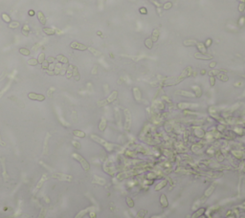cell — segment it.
<instances>
[{"mask_svg":"<svg viewBox=\"0 0 245 218\" xmlns=\"http://www.w3.org/2000/svg\"><path fill=\"white\" fill-rule=\"evenodd\" d=\"M215 84V76H210V85L212 87Z\"/></svg>","mask_w":245,"mask_h":218,"instance_id":"cell-45","label":"cell"},{"mask_svg":"<svg viewBox=\"0 0 245 218\" xmlns=\"http://www.w3.org/2000/svg\"><path fill=\"white\" fill-rule=\"evenodd\" d=\"M49 64H50V63H49V62H48V61L45 59V61H44V62L41 64V67H42V69H47V68H49Z\"/></svg>","mask_w":245,"mask_h":218,"instance_id":"cell-46","label":"cell"},{"mask_svg":"<svg viewBox=\"0 0 245 218\" xmlns=\"http://www.w3.org/2000/svg\"><path fill=\"white\" fill-rule=\"evenodd\" d=\"M28 98L33 100H37V101H43L45 99V96L42 94H36V93H29Z\"/></svg>","mask_w":245,"mask_h":218,"instance_id":"cell-8","label":"cell"},{"mask_svg":"<svg viewBox=\"0 0 245 218\" xmlns=\"http://www.w3.org/2000/svg\"><path fill=\"white\" fill-rule=\"evenodd\" d=\"M202 148H203V146H202V144H200V143H196V144H193V145L191 146V149H192V151H194V152H199V151H201Z\"/></svg>","mask_w":245,"mask_h":218,"instance_id":"cell-30","label":"cell"},{"mask_svg":"<svg viewBox=\"0 0 245 218\" xmlns=\"http://www.w3.org/2000/svg\"><path fill=\"white\" fill-rule=\"evenodd\" d=\"M36 16H37V19H38V21L42 24V25H46V23H47V19H46V16L44 15V13L42 12V11H38L36 13Z\"/></svg>","mask_w":245,"mask_h":218,"instance_id":"cell-13","label":"cell"},{"mask_svg":"<svg viewBox=\"0 0 245 218\" xmlns=\"http://www.w3.org/2000/svg\"><path fill=\"white\" fill-rule=\"evenodd\" d=\"M52 178H55V179H57V180H62V181H72V180H73V177H72V176L66 175V174H63V173L53 174V175H52Z\"/></svg>","mask_w":245,"mask_h":218,"instance_id":"cell-7","label":"cell"},{"mask_svg":"<svg viewBox=\"0 0 245 218\" xmlns=\"http://www.w3.org/2000/svg\"><path fill=\"white\" fill-rule=\"evenodd\" d=\"M237 1H239L240 3H245V0H237Z\"/></svg>","mask_w":245,"mask_h":218,"instance_id":"cell-58","label":"cell"},{"mask_svg":"<svg viewBox=\"0 0 245 218\" xmlns=\"http://www.w3.org/2000/svg\"><path fill=\"white\" fill-rule=\"evenodd\" d=\"M88 50L94 54V55H96V56H100V54H101V53L100 52H99L98 50H95L94 48H92V47H88Z\"/></svg>","mask_w":245,"mask_h":218,"instance_id":"cell-38","label":"cell"},{"mask_svg":"<svg viewBox=\"0 0 245 218\" xmlns=\"http://www.w3.org/2000/svg\"><path fill=\"white\" fill-rule=\"evenodd\" d=\"M1 18L3 19V21L4 22H6V23H10L11 20V17L7 14V13H2V15H1Z\"/></svg>","mask_w":245,"mask_h":218,"instance_id":"cell-37","label":"cell"},{"mask_svg":"<svg viewBox=\"0 0 245 218\" xmlns=\"http://www.w3.org/2000/svg\"><path fill=\"white\" fill-rule=\"evenodd\" d=\"M195 46H196V48L198 49L199 53H202V54H207V53H208V51H207V47L204 45V43H203V42H197Z\"/></svg>","mask_w":245,"mask_h":218,"instance_id":"cell-15","label":"cell"},{"mask_svg":"<svg viewBox=\"0 0 245 218\" xmlns=\"http://www.w3.org/2000/svg\"><path fill=\"white\" fill-rule=\"evenodd\" d=\"M232 153H233V155H234L235 158H237V159H241V158L244 157V152L241 151V150H234Z\"/></svg>","mask_w":245,"mask_h":218,"instance_id":"cell-21","label":"cell"},{"mask_svg":"<svg viewBox=\"0 0 245 218\" xmlns=\"http://www.w3.org/2000/svg\"><path fill=\"white\" fill-rule=\"evenodd\" d=\"M90 137H91V139H92V140H94L96 142H98V143L101 144L102 146H104V148H105L107 151H112L114 148H116V147H119L118 145H116V144H114V143H110V142H107L105 140H103V139L100 138V137H99V136H97V135H94V134H92Z\"/></svg>","mask_w":245,"mask_h":218,"instance_id":"cell-1","label":"cell"},{"mask_svg":"<svg viewBox=\"0 0 245 218\" xmlns=\"http://www.w3.org/2000/svg\"><path fill=\"white\" fill-rule=\"evenodd\" d=\"M44 178H45V176H43V178L41 179V181L37 184V185H36V188H40V186H41V185L43 184V182H44Z\"/></svg>","mask_w":245,"mask_h":218,"instance_id":"cell-51","label":"cell"},{"mask_svg":"<svg viewBox=\"0 0 245 218\" xmlns=\"http://www.w3.org/2000/svg\"><path fill=\"white\" fill-rule=\"evenodd\" d=\"M212 40L211 39V38H208L206 41H205V43H204V45L208 48V47H211V45H212Z\"/></svg>","mask_w":245,"mask_h":218,"instance_id":"cell-43","label":"cell"},{"mask_svg":"<svg viewBox=\"0 0 245 218\" xmlns=\"http://www.w3.org/2000/svg\"><path fill=\"white\" fill-rule=\"evenodd\" d=\"M198 105L197 104H194V103H189V102H179L177 104V107L181 110H187L188 108H190V107H197Z\"/></svg>","mask_w":245,"mask_h":218,"instance_id":"cell-10","label":"cell"},{"mask_svg":"<svg viewBox=\"0 0 245 218\" xmlns=\"http://www.w3.org/2000/svg\"><path fill=\"white\" fill-rule=\"evenodd\" d=\"M193 132H194V135L198 138H203L205 136L204 130L199 126H193Z\"/></svg>","mask_w":245,"mask_h":218,"instance_id":"cell-12","label":"cell"},{"mask_svg":"<svg viewBox=\"0 0 245 218\" xmlns=\"http://www.w3.org/2000/svg\"><path fill=\"white\" fill-rule=\"evenodd\" d=\"M126 203H127V205H128L129 207H134V201H133L132 198L126 197Z\"/></svg>","mask_w":245,"mask_h":218,"instance_id":"cell-40","label":"cell"},{"mask_svg":"<svg viewBox=\"0 0 245 218\" xmlns=\"http://www.w3.org/2000/svg\"><path fill=\"white\" fill-rule=\"evenodd\" d=\"M200 74H201V75H205V74H206V70H201V71H200Z\"/></svg>","mask_w":245,"mask_h":218,"instance_id":"cell-57","label":"cell"},{"mask_svg":"<svg viewBox=\"0 0 245 218\" xmlns=\"http://www.w3.org/2000/svg\"><path fill=\"white\" fill-rule=\"evenodd\" d=\"M133 96H134V98L137 100V101H140L142 99V92L140 91V89L138 87H134L133 88Z\"/></svg>","mask_w":245,"mask_h":218,"instance_id":"cell-14","label":"cell"},{"mask_svg":"<svg viewBox=\"0 0 245 218\" xmlns=\"http://www.w3.org/2000/svg\"><path fill=\"white\" fill-rule=\"evenodd\" d=\"M194 57L197 59H204V60H210L212 59V55L210 54H202V53H195L194 54Z\"/></svg>","mask_w":245,"mask_h":218,"instance_id":"cell-9","label":"cell"},{"mask_svg":"<svg viewBox=\"0 0 245 218\" xmlns=\"http://www.w3.org/2000/svg\"><path fill=\"white\" fill-rule=\"evenodd\" d=\"M97 34H98V35H101V33H100V32H97Z\"/></svg>","mask_w":245,"mask_h":218,"instance_id":"cell-59","label":"cell"},{"mask_svg":"<svg viewBox=\"0 0 245 218\" xmlns=\"http://www.w3.org/2000/svg\"><path fill=\"white\" fill-rule=\"evenodd\" d=\"M244 11H245V3H240L238 5V11L243 12Z\"/></svg>","mask_w":245,"mask_h":218,"instance_id":"cell-42","label":"cell"},{"mask_svg":"<svg viewBox=\"0 0 245 218\" xmlns=\"http://www.w3.org/2000/svg\"><path fill=\"white\" fill-rule=\"evenodd\" d=\"M66 76H67V78H70L71 76H73V65H69V67L67 68Z\"/></svg>","mask_w":245,"mask_h":218,"instance_id":"cell-31","label":"cell"},{"mask_svg":"<svg viewBox=\"0 0 245 218\" xmlns=\"http://www.w3.org/2000/svg\"><path fill=\"white\" fill-rule=\"evenodd\" d=\"M96 73H97V67L95 66V67H94V69H93V72H92V74H96Z\"/></svg>","mask_w":245,"mask_h":218,"instance_id":"cell-56","label":"cell"},{"mask_svg":"<svg viewBox=\"0 0 245 218\" xmlns=\"http://www.w3.org/2000/svg\"><path fill=\"white\" fill-rule=\"evenodd\" d=\"M56 59L59 62V63H61V64H68V58L66 57V56H64L63 54H57L56 56Z\"/></svg>","mask_w":245,"mask_h":218,"instance_id":"cell-16","label":"cell"},{"mask_svg":"<svg viewBox=\"0 0 245 218\" xmlns=\"http://www.w3.org/2000/svg\"><path fill=\"white\" fill-rule=\"evenodd\" d=\"M22 30H24V31H27V32H29V31H30V28H29V26H28V25H25V26H23Z\"/></svg>","mask_w":245,"mask_h":218,"instance_id":"cell-53","label":"cell"},{"mask_svg":"<svg viewBox=\"0 0 245 218\" xmlns=\"http://www.w3.org/2000/svg\"><path fill=\"white\" fill-rule=\"evenodd\" d=\"M160 202H161V205L163 206V207H167V205H168V202H167V197H166V195L165 194H162L161 195V197H160Z\"/></svg>","mask_w":245,"mask_h":218,"instance_id":"cell-24","label":"cell"},{"mask_svg":"<svg viewBox=\"0 0 245 218\" xmlns=\"http://www.w3.org/2000/svg\"><path fill=\"white\" fill-rule=\"evenodd\" d=\"M55 60H56V57H53V56H49V57L47 58V61H48L49 63H53Z\"/></svg>","mask_w":245,"mask_h":218,"instance_id":"cell-49","label":"cell"},{"mask_svg":"<svg viewBox=\"0 0 245 218\" xmlns=\"http://www.w3.org/2000/svg\"><path fill=\"white\" fill-rule=\"evenodd\" d=\"M216 61H212L210 64H209V66H210V68H212V69H214L215 68V66H216Z\"/></svg>","mask_w":245,"mask_h":218,"instance_id":"cell-48","label":"cell"},{"mask_svg":"<svg viewBox=\"0 0 245 218\" xmlns=\"http://www.w3.org/2000/svg\"><path fill=\"white\" fill-rule=\"evenodd\" d=\"M166 185H167V180H162L160 183H158L157 185H156V186H155V190L156 191H158V190H161L163 187H165L166 186Z\"/></svg>","mask_w":245,"mask_h":218,"instance_id":"cell-19","label":"cell"},{"mask_svg":"<svg viewBox=\"0 0 245 218\" xmlns=\"http://www.w3.org/2000/svg\"><path fill=\"white\" fill-rule=\"evenodd\" d=\"M53 91H55V88H51L50 90H49V93H48V95H49V97L51 96V93L53 92Z\"/></svg>","mask_w":245,"mask_h":218,"instance_id":"cell-55","label":"cell"},{"mask_svg":"<svg viewBox=\"0 0 245 218\" xmlns=\"http://www.w3.org/2000/svg\"><path fill=\"white\" fill-rule=\"evenodd\" d=\"M171 7H172V3H171V2H166V3L163 5V9H164V10H169Z\"/></svg>","mask_w":245,"mask_h":218,"instance_id":"cell-41","label":"cell"},{"mask_svg":"<svg viewBox=\"0 0 245 218\" xmlns=\"http://www.w3.org/2000/svg\"><path fill=\"white\" fill-rule=\"evenodd\" d=\"M22 33L25 35V36H28V34H29V32H27V31H24V30H22Z\"/></svg>","mask_w":245,"mask_h":218,"instance_id":"cell-54","label":"cell"},{"mask_svg":"<svg viewBox=\"0 0 245 218\" xmlns=\"http://www.w3.org/2000/svg\"><path fill=\"white\" fill-rule=\"evenodd\" d=\"M19 53L22 54V55H25V56H28L31 54V51L27 48H20L19 49Z\"/></svg>","mask_w":245,"mask_h":218,"instance_id":"cell-26","label":"cell"},{"mask_svg":"<svg viewBox=\"0 0 245 218\" xmlns=\"http://www.w3.org/2000/svg\"><path fill=\"white\" fill-rule=\"evenodd\" d=\"M70 47H71L72 49H74V50H78V51H85V50L88 49V47H87L86 45H84V44H82V43H79V42H78V41H73V42H71Z\"/></svg>","mask_w":245,"mask_h":218,"instance_id":"cell-6","label":"cell"},{"mask_svg":"<svg viewBox=\"0 0 245 218\" xmlns=\"http://www.w3.org/2000/svg\"><path fill=\"white\" fill-rule=\"evenodd\" d=\"M192 89L195 91V97L196 98H200L201 97V95H202V90H201V88L199 87V86H197V85H195V86H192Z\"/></svg>","mask_w":245,"mask_h":218,"instance_id":"cell-23","label":"cell"},{"mask_svg":"<svg viewBox=\"0 0 245 218\" xmlns=\"http://www.w3.org/2000/svg\"><path fill=\"white\" fill-rule=\"evenodd\" d=\"M151 39H152V41L153 42H156L157 40H158V38H159V31L158 30H153V32H152V34H151V37H150Z\"/></svg>","mask_w":245,"mask_h":218,"instance_id":"cell-22","label":"cell"},{"mask_svg":"<svg viewBox=\"0 0 245 218\" xmlns=\"http://www.w3.org/2000/svg\"><path fill=\"white\" fill-rule=\"evenodd\" d=\"M138 173H140V171H124V172H121L120 174H118L117 175V179L119 180V181H122V180H124L125 178H129V177H131V176H133V175H136V174H138Z\"/></svg>","mask_w":245,"mask_h":218,"instance_id":"cell-5","label":"cell"},{"mask_svg":"<svg viewBox=\"0 0 245 218\" xmlns=\"http://www.w3.org/2000/svg\"><path fill=\"white\" fill-rule=\"evenodd\" d=\"M214 186H215L214 185H212L210 187H208V189H207V190L205 191V193H204V196H205V197H209V196L213 192V190H214Z\"/></svg>","mask_w":245,"mask_h":218,"instance_id":"cell-25","label":"cell"},{"mask_svg":"<svg viewBox=\"0 0 245 218\" xmlns=\"http://www.w3.org/2000/svg\"><path fill=\"white\" fill-rule=\"evenodd\" d=\"M72 143H73V145L76 147V148H78V149H79L80 147H81V145H80V143L78 142H76V141H73L72 142Z\"/></svg>","mask_w":245,"mask_h":218,"instance_id":"cell-47","label":"cell"},{"mask_svg":"<svg viewBox=\"0 0 245 218\" xmlns=\"http://www.w3.org/2000/svg\"><path fill=\"white\" fill-rule=\"evenodd\" d=\"M117 96H118V92H117V91H113V92L108 96V98H107L106 99H104V100H100V101H99V102H98L99 106H102V105H105V104H107V103H111V102H113L114 100H116Z\"/></svg>","mask_w":245,"mask_h":218,"instance_id":"cell-3","label":"cell"},{"mask_svg":"<svg viewBox=\"0 0 245 218\" xmlns=\"http://www.w3.org/2000/svg\"><path fill=\"white\" fill-rule=\"evenodd\" d=\"M175 95H180V96H183V97H189V98H194L195 95L191 92H188V91H185V90H177L175 91Z\"/></svg>","mask_w":245,"mask_h":218,"instance_id":"cell-11","label":"cell"},{"mask_svg":"<svg viewBox=\"0 0 245 218\" xmlns=\"http://www.w3.org/2000/svg\"><path fill=\"white\" fill-rule=\"evenodd\" d=\"M225 128H226V127H225V125H221V124H219V125L217 126V129H218L219 131H221V132H222V131H224V130H225Z\"/></svg>","mask_w":245,"mask_h":218,"instance_id":"cell-50","label":"cell"},{"mask_svg":"<svg viewBox=\"0 0 245 218\" xmlns=\"http://www.w3.org/2000/svg\"><path fill=\"white\" fill-rule=\"evenodd\" d=\"M73 134L76 137H78V138H84L85 137V133L83 131H80V130H74Z\"/></svg>","mask_w":245,"mask_h":218,"instance_id":"cell-29","label":"cell"},{"mask_svg":"<svg viewBox=\"0 0 245 218\" xmlns=\"http://www.w3.org/2000/svg\"><path fill=\"white\" fill-rule=\"evenodd\" d=\"M19 26H20V24L17 21H11L10 24H9V27L11 29H15V28H18Z\"/></svg>","mask_w":245,"mask_h":218,"instance_id":"cell-35","label":"cell"},{"mask_svg":"<svg viewBox=\"0 0 245 218\" xmlns=\"http://www.w3.org/2000/svg\"><path fill=\"white\" fill-rule=\"evenodd\" d=\"M34 13H35V12H34V11H33V10H30V11H28V14H29L30 16H33V15H34Z\"/></svg>","mask_w":245,"mask_h":218,"instance_id":"cell-52","label":"cell"},{"mask_svg":"<svg viewBox=\"0 0 245 218\" xmlns=\"http://www.w3.org/2000/svg\"><path fill=\"white\" fill-rule=\"evenodd\" d=\"M28 64L31 65V66H36L38 64V61H37V58H30L28 60Z\"/></svg>","mask_w":245,"mask_h":218,"instance_id":"cell-39","label":"cell"},{"mask_svg":"<svg viewBox=\"0 0 245 218\" xmlns=\"http://www.w3.org/2000/svg\"><path fill=\"white\" fill-rule=\"evenodd\" d=\"M204 211H205V208H200V209H198V210L192 215V218H197V217L201 216V215L204 213Z\"/></svg>","mask_w":245,"mask_h":218,"instance_id":"cell-36","label":"cell"},{"mask_svg":"<svg viewBox=\"0 0 245 218\" xmlns=\"http://www.w3.org/2000/svg\"><path fill=\"white\" fill-rule=\"evenodd\" d=\"M217 77H218V79H220L221 81H227V80H228V76H226V74L221 73V72L217 75Z\"/></svg>","mask_w":245,"mask_h":218,"instance_id":"cell-32","label":"cell"},{"mask_svg":"<svg viewBox=\"0 0 245 218\" xmlns=\"http://www.w3.org/2000/svg\"><path fill=\"white\" fill-rule=\"evenodd\" d=\"M145 47H146L147 49H151L152 46H153V41H152V39H151L150 37L146 38V39L145 40Z\"/></svg>","mask_w":245,"mask_h":218,"instance_id":"cell-27","label":"cell"},{"mask_svg":"<svg viewBox=\"0 0 245 218\" xmlns=\"http://www.w3.org/2000/svg\"><path fill=\"white\" fill-rule=\"evenodd\" d=\"M45 54L44 53H40L39 54V55L37 56V61H38V63H40V64H42L44 61H45Z\"/></svg>","mask_w":245,"mask_h":218,"instance_id":"cell-33","label":"cell"},{"mask_svg":"<svg viewBox=\"0 0 245 218\" xmlns=\"http://www.w3.org/2000/svg\"><path fill=\"white\" fill-rule=\"evenodd\" d=\"M123 113H124V128H125V130H129L130 126H131V121H132L131 114L128 109H124Z\"/></svg>","mask_w":245,"mask_h":218,"instance_id":"cell-4","label":"cell"},{"mask_svg":"<svg viewBox=\"0 0 245 218\" xmlns=\"http://www.w3.org/2000/svg\"><path fill=\"white\" fill-rule=\"evenodd\" d=\"M106 125H107V121L105 119H101L100 121V124H99V129L100 131H104V129L106 128Z\"/></svg>","mask_w":245,"mask_h":218,"instance_id":"cell-18","label":"cell"},{"mask_svg":"<svg viewBox=\"0 0 245 218\" xmlns=\"http://www.w3.org/2000/svg\"><path fill=\"white\" fill-rule=\"evenodd\" d=\"M72 156H73L76 160H78V161L80 163V164H81L82 168H83L85 171H88V170L90 169V165H89V164L86 162V160H85L82 156H80L79 154H77V153H74Z\"/></svg>","mask_w":245,"mask_h":218,"instance_id":"cell-2","label":"cell"},{"mask_svg":"<svg viewBox=\"0 0 245 218\" xmlns=\"http://www.w3.org/2000/svg\"><path fill=\"white\" fill-rule=\"evenodd\" d=\"M73 76L76 80H79V74H78V68L76 66H73Z\"/></svg>","mask_w":245,"mask_h":218,"instance_id":"cell-28","label":"cell"},{"mask_svg":"<svg viewBox=\"0 0 245 218\" xmlns=\"http://www.w3.org/2000/svg\"><path fill=\"white\" fill-rule=\"evenodd\" d=\"M197 42H198V41L195 40V39H188V40H185V41L183 42V44H184V46H186V47H190V46H195Z\"/></svg>","mask_w":245,"mask_h":218,"instance_id":"cell-17","label":"cell"},{"mask_svg":"<svg viewBox=\"0 0 245 218\" xmlns=\"http://www.w3.org/2000/svg\"><path fill=\"white\" fill-rule=\"evenodd\" d=\"M220 72H221V71H219V70L212 69L211 71H209V72H208V74H209V76H217Z\"/></svg>","mask_w":245,"mask_h":218,"instance_id":"cell-34","label":"cell"},{"mask_svg":"<svg viewBox=\"0 0 245 218\" xmlns=\"http://www.w3.org/2000/svg\"><path fill=\"white\" fill-rule=\"evenodd\" d=\"M42 30H43L44 33H46L47 35H54V34H55V33H56V31H55L54 29H52V28H48V27H44Z\"/></svg>","mask_w":245,"mask_h":218,"instance_id":"cell-20","label":"cell"},{"mask_svg":"<svg viewBox=\"0 0 245 218\" xmlns=\"http://www.w3.org/2000/svg\"><path fill=\"white\" fill-rule=\"evenodd\" d=\"M139 11L142 13V14H147V10L145 7H142L139 9Z\"/></svg>","mask_w":245,"mask_h":218,"instance_id":"cell-44","label":"cell"}]
</instances>
